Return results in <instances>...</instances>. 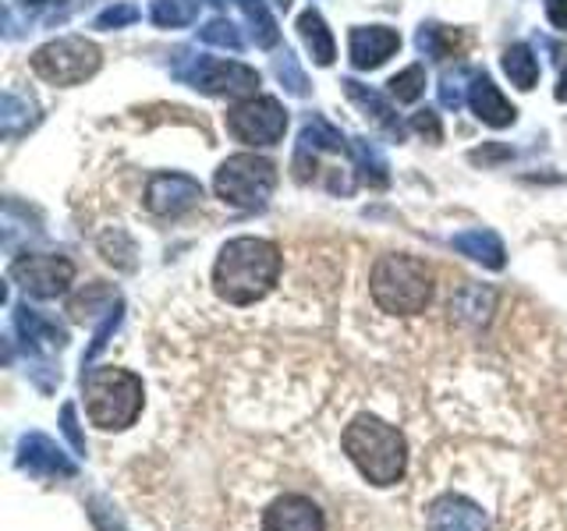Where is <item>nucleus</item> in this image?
I'll list each match as a JSON object with an SVG mask.
<instances>
[{
  "instance_id": "f257e3e1",
  "label": "nucleus",
  "mask_w": 567,
  "mask_h": 531,
  "mask_svg": "<svg viewBox=\"0 0 567 531\" xmlns=\"http://www.w3.org/2000/svg\"><path fill=\"white\" fill-rule=\"evenodd\" d=\"M280 248L266 238H235L220 248L213 266V291L227 305H256L280 277Z\"/></svg>"
},
{
  "instance_id": "f03ea898",
  "label": "nucleus",
  "mask_w": 567,
  "mask_h": 531,
  "mask_svg": "<svg viewBox=\"0 0 567 531\" xmlns=\"http://www.w3.org/2000/svg\"><path fill=\"white\" fill-rule=\"evenodd\" d=\"M341 447L351 457V465L362 471L365 482L372 486H398L404 471H408V442L404 436L386 425L377 415H359L354 418L344 436Z\"/></svg>"
},
{
  "instance_id": "7ed1b4c3",
  "label": "nucleus",
  "mask_w": 567,
  "mask_h": 531,
  "mask_svg": "<svg viewBox=\"0 0 567 531\" xmlns=\"http://www.w3.org/2000/svg\"><path fill=\"white\" fill-rule=\"evenodd\" d=\"M82 389H85V415L103 433L128 429L142 415V404H146L142 379L135 372L114 368V365L93 368L89 376H82Z\"/></svg>"
},
{
  "instance_id": "20e7f679",
  "label": "nucleus",
  "mask_w": 567,
  "mask_h": 531,
  "mask_svg": "<svg viewBox=\"0 0 567 531\" xmlns=\"http://www.w3.org/2000/svg\"><path fill=\"white\" fill-rule=\"evenodd\" d=\"M369 291L390 315H419L433 301V270L415 256H380L369 273Z\"/></svg>"
},
{
  "instance_id": "39448f33",
  "label": "nucleus",
  "mask_w": 567,
  "mask_h": 531,
  "mask_svg": "<svg viewBox=\"0 0 567 531\" xmlns=\"http://www.w3.org/2000/svg\"><path fill=\"white\" fill-rule=\"evenodd\" d=\"M213 185H217V195L227 206L262 209L266 199H270L274 188H277V167L266 156L238 153V156L224 159L217 177H213Z\"/></svg>"
},
{
  "instance_id": "423d86ee",
  "label": "nucleus",
  "mask_w": 567,
  "mask_h": 531,
  "mask_svg": "<svg viewBox=\"0 0 567 531\" xmlns=\"http://www.w3.org/2000/svg\"><path fill=\"white\" fill-rule=\"evenodd\" d=\"M103 64V53L85 35H61L32 53V71L50 85H82Z\"/></svg>"
},
{
  "instance_id": "0eeeda50",
  "label": "nucleus",
  "mask_w": 567,
  "mask_h": 531,
  "mask_svg": "<svg viewBox=\"0 0 567 531\" xmlns=\"http://www.w3.org/2000/svg\"><path fill=\"white\" fill-rule=\"evenodd\" d=\"M227 132L245 146H277L288 132V111L274 96H252L227 114Z\"/></svg>"
},
{
  "instance_id": "6e6552de",
  "label": "nucleus",
  "mask_w": 567,
  "mask_h": 531,
  "mask_svg": "<svg viewBox=\"0 0 567 531\" xmlns=\"http://www.w3.org/2000/svg\"><path fill=\"white\" fill-rule=\"evenodd\" d=\"M182 79H188L206 96H252L259 88L256 67L220 58H195V67L185 71Z\"/></svg>"
},
{
  "instance_id": "1a4fd4ad",
  "label": "nucleus",
  "mask_w": 567,
  "mask_h": 531,
  "mask_svg": "<svg viewBox=\"0 0 567 531\" xmlns=\"http://www.w3.org/2000/svg\"><path fill=\"white\" fill-rule=\"evenodd\" d=\"M11 280L29 298H58L75 280V266L64 256H25L11 266Z\"/></svg>"
},
{
  "instance_id": "9d476101",
  "label": "nucleus",
  "mask_w": 567,
  "mask_h": 531,
  "mask_svg": "<svg viewBox=\"0 0 567 531\" xmlns=\"http://www.w3.org/2000/svg\"><path fill=\"white\" fill-rule=\"evenodd\" d=\"M203 185L188 174H156L146 185V209L156 217H182L192 206H199Z\"/></svg>"
},
{
  "instance_id": "9b49d317",
  "label": "nucleus",
  "mask_w": 567,
  "mask_h": 531,
  "mask_svg": "<svg viewBox=\"0 0 567 531\" xmlns=\"http://www.w3.org/2000/svg\"><path fill=\"white\" fill-rule=\"evenodd\" d=\"M18 468L35 475V478H75L79 465L71 460L58 442L43 433H29L18 442Z\"/></svg>"
},
{
  "instance_id": "f8f14e48",
  "label": "nucleus",
  "mask_w": 567,
  "mask_h": 531,
  "mask_svg": "<svg viewBox=\"0 0 567 531\" xmlns=\"http://www.w3.org/2000/svg\"><path fill=\"white\" fill-rule=\"evenodd\" d=\"M262 531H327V518L309 496L288 492L266 507Z\"/></svg>"
},
{
  "instance_id": "ddd939ff",
  "label": "nucleus",
  "mask_w": 567,
  "mask_h": 531,
  "mask_svg": "<svg viewBox=\"0 0 567 531\" xmlns=\"http://www.w3.org/2000/svg\"><path fill=\"white\" fill-rule=\"evenodd\" d=\"M430 531H489V521L478 503L468 496L447 492L430 507Z\"/></svg>"
},
{
  "instance_id": "4468645a",
  "label": "nucleus",
  "mask_w": 567,
  "mask_h": 531,
  "mask_svg": "<svg viewBox=\"0 0 567 531\" xmlns=\"http://www.w3.org/2000/svg\"><path fill=\"white\" fill-rule=\"evenodd\" d=\"M351 64L359 71H372L380 67L386 58H394L401 50V35L386 25H359L351 29Z\"/></svg>"
},
{
  "instance_id": "2eb2a0df",
  "label": "nucleus",
  "mask_w": 567,
  "mask_h": 531,
  "mask_svg": "<svg viewBox=\"0 0 567 531\" xmlns=\"http://www.w3.org/2000/svg\"><path fill=\"white\" fill-rule=\"evenodd\" d=\"M468 103H472V111L475 117L489 124V128H511L514 117H518V111L504 100L501 88L493 85V79L486 75H472V85H468Z\"/></svg>"
},
{
  "instance_id": "dca6fc26",
  "label": "nucleus",
  "mask_w": 567,
  "mask_h": 531,
  "mask_svg": "<svg viewBox=\"0 0 567 531\" xmlns=\"http://www.w3.org/2000/svg\"><path fill=\"white\" fill-rule=\"evenodd\" d=\"M14 330L18 336L29 344V347H47V351H61L68 344V333L53 323V319H47L43 312H35L29 305L14 309Z\"/></svg>"
},
{
  "instance_id": "f3484780",
  "label": "nucleus",
  "mask_w": 567,
  "mask_h": 531,
  "mask_svg": "<svg viewBox=\"0 0 567 531\" xmlns=\"http://www.w3.org/2000/svg\"><path fill=\"white\" fill-rule=\"evenodd\" d=\"M454 248L461 256H468L475 262H483L486 270H504V262H507V252H504V241L493 235V230H483V227H475V230H465V235H457L454 238Z\"/></svg>"
},
{
  "instance_id": "a211bd4d",
  "label": "nucleus",
  "mask_w": 567,
  "mask_h": 531,
  "mask_svg": "<svg viewBox=\"0 0 567 531\" xmlns=\"http://www.w3.org/2000/svg\"><path fill=\"white\" fill-rule=\"evenodd\" d=\"M298 35H301V43L309 46V53H312V61L319 64V67H330L333 64V58H337V46H333V35H330V29H327V22H323V14L319 11H301L298 14Z\"/></svg>"
},
{
  "instance_id": "6ab92c4d",
  "label": "nucleus",
  "mask_w": 567,
  "mask_h": 531,
  "mask_svg": "<svg viewBox=\"0 0 567 531\" xmlns=\"http://www.w3.org/2000/svg\"><path fill=\"white\" fill-rule=\"evenodd\" d=\"M344 85V93H348V100L351 103H359L362 111H365V117H372L377 124H383L386 132H394V135H401V121H398V114H394V106H390L377 88H369V85H362V82H354V79H344L341 82Z\"/></svg>"
},
{
  "instance_id": "aec40b11",
  "label": "nucleus",
  "mask_w": 567,
  "mask_h": 531,
  "mask_svg": "<svg viewBox=\"0 0 567 531\" xmlns=\"http://www.w3.org/2000/svg\"><path fill=\"white\" fill-rule=\"evenodd\" d=\"M348 146L344 142V135L333 128L330 121H323V117H309L306 121V128H301V135H298V156H319V153H341Z\"/></svg>"
},
{
  "instance_id": "412c9836",
  "label": "nucleus",
  "mask_w": 567,
  "mask_h": 531,
  "mask_svg": "<svg viewBox=\"0 0 567 531\" xmlns=\"http://www.w3.org/2000/svg\"><path fill=\"white\" fill-rule=\"evenodd\" d=\"M504 71H507L511 85H518L522 93L536 88V82H539V61L532 58V50L525 43H514L504 50Z\"/></svg>"
},
{
  "instance_id": "4be33fe9",
  "label": "nucleus",
  "mask_w": 567,
  "mask_h": 531,
  "mask_svg": "<svg viewBox=\"0 0 567 531\" xmlns=\"http://www.w3.org/2000/svg\"><path fill=\"white\" fill-rule=\"evenodd\" d=\"M35 124V103L29 96H18V93H4L0 100V132L8 138L29 132Z\"/></svg>"
},
{
  "instance_id": "5701e85b",
  "label": "nucleus",
  "mask_w": 567,
  "mask_h": 531,
  "mask_svg": "<svg viewBox=\"0 0 567 531\" xmlns=\"http://www.w3.org/2000/svg\"><path fill=\"white\" fill-rule=\"evenodd\" d=\"M235 4H238L241 14L248 18V25H252V40H256V46L270 50V46L280 43V29H277V22H274L270 8H266V0H235Z\"/></svg>"
},
{
  "instance_id": "b1692460",
  "label": "nucleus",
  "mask_w": 567,
  "mask_h": 531,
  "mask_svg": "<svg viewBox=\"0 0 567 531\" xmlns=\"http://www.w3.org/2000/svg\"><path fill=\"white\" fill-rule=\"evenodd\" d=\"M451 312L461 319V323L483 326L486 319H489V312H493V291H486V288H465L454 298Z\"/></svg>"
},
{
  "instance_id": "393cba45",
  "label": "nucleus",
  "mask_w": 567,
  "mask_h": 531,
  "mask_svg": "<svg viewBox=\"0 0 567 531\" xmlns=\"http://www.w3.org/2000/svg\"><path fill=\"white\" fill-rule=\"evenodd\" d=\"M150 14L159 29H182L199 18V0H153Z\"/></svg>"
},
{
  "instance_id": "a878e982",
  "label": "nucleus",
  "mask_w": 567,
  "mask_h": 531,
  "mask_svg": "<svg viewBox=\"0 0 567 531\" xmlns=\"http://www.w3.org/2000/svg\"><path fill=\"white\" fill-rule=\"evenodd\" d=\"M351 156H354V164H359V170H362V177H365L369 185L383 188V185L390 181V174H386V159L380 156V149H377V146H369L365 138H351Z\"/></svg>"
},
{
  "instance_id": "bb28decb",
  "label": "nucleus",
  "mask_w": 567,
  "mask_h": 531,
  "mask_svg": "<svg viewBox=\"0 0 567 531\" xmlns=\"http://www.w3.org/2000/svg\"><path fill=\"white\" fill-rule=\"evenodd\" d=\"M415 43L422 53H430V58H451V53L461 46V35L451 32V29H443V25H422L419 35H415Z\"/></svg>"
},
{
  "instance_id": "cd10ccee",
  "label": "nucleus",
  "mask_w": 567,
  "mask_h": 531,
  "mask_svg": "<svg viewBox=\"0 0 567 531\" xmlns=\"http://www.w3.org/2000/svg\"><path fill=\"white\" fill-rule=\"evenodd\" d=\"M386 85H390V96H394L398 103H415L425 93V67L422 64L404 67Z\"/></svg>"
},
{
  "instance_id": "c85d7f7f",
  "label": "nucleus",
  "mask_w": 567,
  "mask_h": 531,
  "mask_svg": "<svg viewBox=\"0 0 567 531\" xmlns=\"http://www.w3.org/2000/svg\"><path fill=\"white\" fill-rule=\"evenodd\" d=\"M199 40L209 43V46H224V50H241V32L224 22V18H213L209 25L199 29Z\"/></svg>"
},
{
  "instance_id": "c756f323",
  "label": "nucleus",
  "mask_w": 567,
  "mask_h": 531,
  "mask_svg": "<svg viewBox=\"0 0 567 531\" xmlns=\"http://www.w3.org/2000/svg\"><path fill=\"white\" fill-rule=\"evenodd\" d=\"M277 79L284 82V88H288L291 96H306L309 93V82H306V75H301V67H298L291 50H284L277 58Z\"/></svg>"
},
{
  "instance_id": "7c9ffc66",
  "label": "nucleus",
  "mask_w": 567,
  "mask_h": 531,
  "mask_svg": "<svg viewBox=\"0 0 567 531\" xmlns=\"http://www.w3.org/2000/svg\"><path fill=\"white\" fill-rule=\"evenodd\" d=\"M117 323H121V305H114L111 312H106V319L96 326V333H93V344H89V351H85V358H82V365L89 368L96 362V354L106 347V341H111V333L117 330Z\"/></svg>"
},
{
  "instance_id": "2f4dec72",
  "label": "nucleus",
  "mask_w": 567,
  "mask_h": 531,
  "mask_svg": "<svg viewBox=\"0 0 567 531\" xmlns=\"http://www.w3.org/2000/svg\"><path fill=\"white\" fill-rule=\"evenodd\" d=\"M468 79V71H454V75H443V82H440V103L447 106V111H457L461 103H465V82Z\"/></svg>"
},
{
  "instance_id": "473e14b6",
  "label": "nucleus",
  "mask_w": 567,
  "mask_h": 531,
  "mask_svg": "<svg viewBox=\"0 0 567 531\" xmlns=\"http://www.w3.org/2000/svg\"><path fill=\"white\" fill-rule=\"evenodd\" d=\"M138 18V8L135 4H114V8H106L96 14V29H124V25H132Z\"/></svg>"
},
{
  "instance_id": "72a5a7b5",
  "label": "nucleus",
  "mask_w": 567,
  "mask_h": 531,
  "mask_svg": "<svg viewBox=\"0 0 567 531\" xmlns=\"http://www.w3.org/2000/svg\"><path fill=\"white\" fill-rule=\"evenodd\" d=\"M412 128L419 135H425V142H440L443 138V128H440V117L433 111H419L412 114Z\"/></svg>"
},
{
  "instance_id": "f704fd0d",
  "label": "nucleus",
  "mask_w": 567,
  "mask_h": 531,
  "mask_svg": "<svg viewBox=\"0 0 567 531\" xmlns=\"http://www.w3.org/2000/svg\"><path fill=\"white\" fill-rule=\"evenodd\" d=\"M61 425H64V436L71 439V447H75V454H85V439L79 433V425H75V407L64 404V412H61Z\"/></svg>"
},
{
  "instance_id": "c9c22d12",
  "label": "nucleus",
  "mask_w": 567,
  "mask_h": 531,
  "mask_svg": "<svg viewBox=\"0 0 567 531\" xmlns=\"http://www.w3.org/2000/svg\"><path fill=\"white\" fill-rule=\"evenodd\" d=\"M546 18L554 29H567V0H546Z\"/></svg>"
},
{
  "instance_id": "e433bc0d",
  "label": "nucleus",
  "mask_w": 567,
  "mask_h": 531,
  "mask_svg": "<svg viewBox=\"0 0 567 531\" xmlns=\"http://www.w3.org/2000/svg\"><path fill=\"white\" fill-rule=\"evenodd\" d=\"M496 156H511V149H504V146H496V149H489V153H472V159H496Z\"/></svg>"
},
{
  "instance_id": "4c0bfd02",
  "label": "nucleus",
  "mask_w": 567,
  "mask_h": 531,
  "mask_svg": "<svg viewBox=\"0 0 567 531\" xmlns=\"http://www.w3.org/2000/svg\"><path fill=\"white\" fill-rule=\"evenodd\" d=\"M557 100L567 103V67H564V75H560V82H557Z\"/></svg>"
},
{
  "instance_id": "58836bf2",
  "label": "nucleus",
  "mask_w": 567,
  "mask_h": 531,
  "mask_svg": "<svg viewBox=\"0 0 567 531\" xmlns=\"http://www.w3.org/2000/svg\"><path fill=\"white\" fill-rule=\"evenodd\" d=\"M274 4H277V8H284V11H288V8H291V0H274Z\"/></svg>"
},
{
  "instance_id": "ea45409f",
  "label": "nucleus",
  "mask_w": 567,
  "mask_h": 531,
  "mask_svg": "<svg viewBox=\"0 0 567 531\" xmlns=\"http://www.w3.org/2000/svg\"><path fill=\"white\" fill-rule=\"evenodd\" d=\"M25 4H40V0H25Z\"/></svg>"
},
{
  "instance_id": "a19ab883",
  "label": "nucleus",
  "mask_w": 567,
  "mask_h": 531,
  "mask_svg": "<svg viewBox=\"0 0 567 531\" xmlns=\"http://www.w3.org/2000/svg\"><path fill=\"white\" fill-rule=\"evenodd\" d=\"M213 4H224V0H213Z\"/></svg>"
}]
</instances>
